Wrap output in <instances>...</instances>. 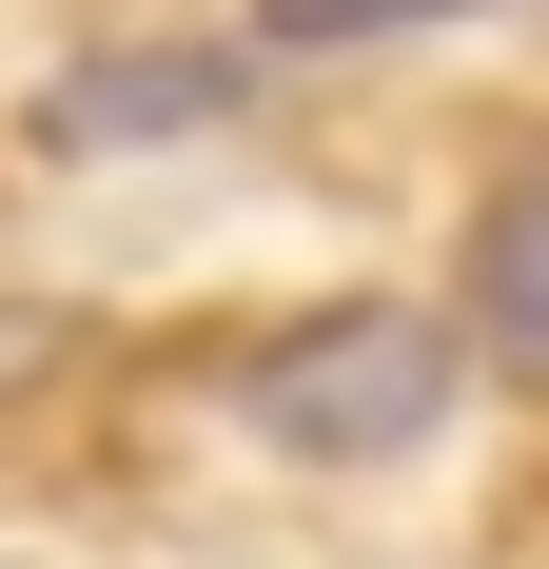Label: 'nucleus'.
I'll return each instance as SVG.
<instances>
[{"label":"nucleus","mask_w":549,"mask_h":569,"mask_svg":"<svg viewBox=\"0 0 549 569\" xmlns=\"http://www.w3.org/2000/svg\"><path fill=\"white\" fill-rule=\"evenodd\" d=\"M236 412H256L274 452H315V471L432 452V412H451V335H432V315H392V295H353V315H315V335H274L256 373H236Z\"/></svg>","instance_id":"f257e3e1"},{"label":"nucleus","mask_w":549,"mask_h":569,"mask_svg":"<svg viewBox=\"0 0 549 569\" xmlns=\"http://www.w3.org/2000/svg\"><path fill=\"white\" fill-rule=\"evenodd\" d=\"M471 335L510 373H549V177H510L491 217H471Z\"/></svg>","instance_id":"f03ea898"},{"label":"nucleus","mask_w":549,"mask_h":569,"mask_svg":"<svg viewBox=\"0 0 549 569\" xmlns=\"http://www.w3.org/2000/svg\"><path fill=\"white\" fill-rule=\"evenodd\" d=\"M392 20H451V0H256V59H315V40H392Z\"/></svg>","instance_id":"7ed1b4c3"}]
</instances>
